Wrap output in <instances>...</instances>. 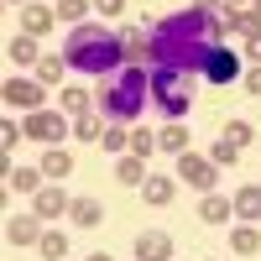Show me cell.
I'll return each mask as SVG.
<instances>
[{"label": "cell", "mask_w": 261, "mask_h": 261, "mask_svg": "<svg viewBox=\"0 0 261 261\" xmlns=\"http://www.w3.org/2000/svg\"><path fill=\"white\" fill-rule=\"evenodd\" d=\"M120 47H125V58L141 63V53H151V37H146L141 27H125V32H120Z\"/></svg>", "instance_id": "obj_22"}, {"label": "cell", "mask_w": 261, "mask_h": 261, "mask_svg": "<svg viewBox=\"0 0 261 261\" xmlns=\"http://www.w3.org/2000/svg\"><path fill=\"white\" fill-rule=\"evenodd\" d=\"M73 225H84V230H94L99 220H105V209H99V199H73Z\"/></svg>", "instance_id": "obj_19"}, {"label": "cell", "mask_w": 261, "mask_h": 261, "mask_svg": "<svg viewBox=\"0 0 261 261\" xmlns=\"http://www.w3.org/2000/svg\"><path fill=\"white\" fill-rule=\"evenodd\" d=\"M73 136H79V141H105V130H99L94 115H79V120H73Z\"/></svg>", "instance_id": "obj_26"}, {"label": "cell", "mask_w": 261, "mask_h": 261, "mask_svg": "<svg viewBox=\"0 0 261 261\" xmlns=\"http://www.w3.org/2000/svg\"><path fill=\"white\" fill-rule=\"evenodd\" d=\"M6 53H11V63H42V53H37V37H32V32L11 37V42H6Z\"/></svg>", "instance_id": "obj_17"}, {"label": "cell", "mask_w": 261, "mask_h": 261, "mask_svg": "<svg viewBox=\"0 0 261 261\" xmlns=\"http://www.w3.org/2000/svg\"><path fill=\"white\" fill-rule=\"evenodd\" d=\"M178 172H183V183L188 188H199V193H214V157H193V151H183L178 157Z\"/></svg>", "instance_id": "obj_7"}, {"label": "cell", "mask_w": 261, "mask_h": 261, "mask_svg": "<svg viewBox=\"0 0 261 261\" xmlns=\"http://www.w3.org/2000/svg\"><path fill=\"white\" fill-rule=\"evenodd\" d=\"M0 99L11 105V110H42V99H47V84L42 79H6V89H0Z\"/></svg>", "instance_id": "obj_5"}, {"label": "cell", "mask_w": 261, "mask_h": 261, "mask_svg": "<svg viewBox=\"0 0 261 261\" xmlns=\"http://www.w3.org/2000/svg\"><path fill=\"white\" fill-rule=\"evenodd\" d=\"M151 105H157L167 120H183L188 105H193V73H183V68H151Z\"/></svg>", "instance_id": "obj_4"}, {"label": "cell", "mask_w": 261, "mask_h": 261, "mask_svg": "<svg viewBox=\"0 0 261 261\" xmlns=\"http://www.w3.org/2000/svg\"><path fill=\"white\" fill-rule=\"evenodd\" d=\"M146 99H151V73H141V63H136V68H120V73L110 79V89L99 94V105H105V120H115V125L136 120Z\"/></svg>", "instance_id": "obj_3"}, {"label": "cell", "mask_w": 261, "mask_h": 261, "mask_svg": "<svg viewBox=\"0 0 261 261\" xmlns=\"http://www.w3.org/2000/svg\"><path fill=\"white\" fill-rule=\"evenodd\" d=\"M27 136H32V141L58 146L63 136H73V130H68V120H63V115H53V110H32V115H27Z\"/></svg>", "instance_id": "obj_6"}, {"label": "cell", "mask_w": 261, "mask_h": 261, "mask_svg": "<svg viewBox=\"0 0 261 261\" xmlns=\"http://www.w3.org/2000/svg\"><path fill=\"white\" fill-rule=\"evenodd\" d=\"M89 261H110V256H99V251H94V256H89Z\"/></svg>", "instance_id": "obj_38"}, {"label": "cell", "mask_w": 261, "mask_h": 261, "mask_svg": "<svg viewBox=\"0 0 261 261\" xmlns=\"http://www.w3.org/2000/svg\"><path fill=\"white\" fill-rule=\"evenodd\" d=\"M99 146H105V151H130V136H125V130H105Z\"/></svg>", "instance_id": "obj_33"}, {"label": "cell", "mask_w": 261, "mask_h": 261, "mask_svg": "<svg viewBox=\"0 0 261 261\" xmlns=\"http://www.w3.org/2000/svg\"><path fill=\"white\" fill-rule=\"evenodd\" d=\"M130 151H136V157H151V151H157V136H151V130H130Z\"/></svg>", "instance_id": "obj_30"}, {"label": "cell", "mask_w": 261, "mask_h": 261, "mask_svg": "<svg viewBox=\"0 0 261 261\" xmlns=\"http://www.w3.org/2000/svg\"><path fill=\"white\" fill-rule=\"evenodd\" d=\"M220 136H225L230 146H246V141L256 136V125H251V120H225V130H220Z\"/></svg>", "instance_id": "obj_24"}, {"label": "cell", "mask_w": 261, "mask_h": 261, "mask_svg": "<svg viewBox=\"0 0 261 261\" xmlns=\"http://www.w3.org/2000/svg\"><path fill=\"white\" fill-rule=\"evenodd\" d=\"M63 110L68 115H89V94L84 89H63Z\"/></svg>", "instance_id": "obj_27"}, {"label": "cell", "mask_w": 261, "mask_h": 261, "mask_svg": "<svg viewBox=\"0 0 261 261\" xmlns=\"http://www.w3.org/2000/svg\"><path fill=\"white\" fill-rule=\"evenodd\" d=\"M63 63H68L73 73H89V79H115L120 63H125V47H120V37H110L99 27V21H79V27L68 32Z\"/></svg>", "instance_id": "obj_2"}, {"label": "cell", "mask_w": 261, "mask_h": 261, "mask_svg": "<svg viewBox=\"0 0 261 261\" xmlns=\"http://www.w3.org/2000/svg\"><path fill=\"white\" fill-rule=\"evenodd\" d=\"M94 6H99V16H120V11H125V0H94Z\"/></svg>", "instance_id": "obj_34"}, {"label": "cell", "mask_w": 261, "mask_h": 261, "mask_svg": "<svg viewBox=\"0 0 261 261\" xmlns=\"http://www.w3.org/2000/svg\"><path fill=\"white\" fill-rule=\"evenodd\" d=\"M230 251H235V256H256V251H261V230H256V225H241V230L230 235Z\"/></svg>", "instance_id": "obj_20"}, {"label": "cell", "mask_w": 261, "mask_h": 261, "mask_svg": "<svg viewBox=\"0 0 261 261\" xmlns=\"http://www.w3.org/2000/svg\"><path fill=\"white\" fill-rule=\"evenodd\" d=\"M230 6H251V0H230Z\"/></svg>", "instance_id": "obj_39"}, {"label": "cell", "mask_w": 261, "mask_h": 261, "mask_svg": "<svg viewBox=\"0 0 261 261\" xmlns=\"http://www.w3.org/2000/svg\"><path fill=\"white\" fill-rule=\"evenodd\" d=\"M209 157H214V167H235V157H241V146H230V141L220 136V141H214V151H209Z\"/></svg>", "instance_id": "obj_28"}, {"label": "cell", "mask_w": 261, "mask_h": 261, "mask_svg": "<svg viewBox=\"0 0 261 261\" xmlns=\"http://www.w3.org/2000/svg\"><path fill=\"white\" fill-rule=\"evenodd\" d=\"M11 6H27V0H11Z\"/></svg>", "instance_id": "obj_40"}, {"label": "cell", "mask_w": 261, "mask_h": 261, "mask_svg": "<svg viewBox=\"0 0 261 261\" xmlns=\"http://www.w3.org/2000/svg\"><path fill=\"white\" fill-rule=\"evenodd\" d=\"M63 68H68L63 58H42V63H37V79H42V84H58V79H63Z\"/></svg>", "instance_id": "obj_29"}, {"label": "cell", "mask_w": 261, "mask_h": 261, "mask_svg": "<svg viewBox=\"0 0 261 261\" xmlns=\"http://www.w3.org/2000/svg\"><path fill=\"white\" fill-rule=\"evenodd\" d=\"M115 178H120L125 188H141V183L151 178V172H146V157H136V151H125V157L115 162Z\"/></svg>", "instance_id": "obj_12"}, {"label": "cell", "mask_w": 261, "mask_h": 261, "mask_svg": "<svg viewBox=\"0 0 261 261\" xmlns=\"http://www.w3.org/2000/svg\"><path fill=\"white\" fill-rule=\"evenodd\" d=\"M141 193H146V204H172V193H178V188H172V178H162V172H157V178H146L141 183Z\"/></svg>", "instance_id": "obj_18"}, {"label": "cell", "mask_w": 261, "mask_h": 261, "mask_svg": "<svg viewBox=\"0 0 261 261\" xmlns=\"http://www.w3.org/2000/svg\"><path fill=\"white\" fill-rule=\"evenodd\" d=\"M42 172H47L53 183H63V178H68V172H73V157H68V151H63V146H47V157H42Z\"/></svg>", "instance_id": "obj_16"}, {"label": "cell", "mask_w": 261, "mask_h": 261, "mask_svg": "<svg viewBox=\"0 0 261 261\" xmlns=\"http://www.w3.org/2000/svg\"><path fill=\"white\" fill-rule=\"evenodd\" d=\"M136 261H172V235H162V230L136 235Z\"/></svg>", "instance_id": "obj_10"}, {"label": "cell", "mask_w": 261, "mask_h": 261, "mask_svg": "<svg viewBox=\"0 0 261 261\" xmlns=\"http://www.w3.org/2000/svg\"><path fill=\"white\" fill-rule=\"evenodd\" d=\"M157 146H162V151H172V157H183V151H188V130H183V125L157 130Z\"/></svg>", "instance_id": "obj_23"}, {"label": "cell", "mask_w": 261, "mask_h": 261, "mask_svg": "<svg viewBox=\"0 0 261 261\" xmlns=\"http://www.w3.org/2000/svg\"><path fill=\"white\" fill-rule=\"evenodd\" d=\"M246 47H251V58H256V63H261V32H256V37H251V42H246Z\"/></svg>", "instance_id": "obj_36"}, {"label": "cell", "mask_w": 261, "mask_h": 261, "mask_svg": "<svg viewBox=\"0 0 261 261\" xmlns=\"http://www.w3.org/2000/svg\"><path fill=\"white\" fill-rule=\"evenodd\" d=\"M204 79L209 84H235V79H241V58H235L230 47H214L209 63H204Z\"/></svg>", "instance_id": "obj_8"}, {"label": "cell", "mask_w": 261, "mask_h": 261, "mask_svg": "<svg viewBox=\"0 0 261 261\" xmlns=\"http://www.w3.org/2000/svg\"><path fill=\"white\" fill-rule=\"evenodd\" d=\"M32 209L42 214V220H58V214H68V209H73V199L53 183V188H37V204H32Z\"/></svg>", "instance_id": "obj_11"}, {"label": "cell", "mask_w": 261, "mask_h": 261, "mask_svg": "<svg viewBox=\"0 0 261 261\" xmlns=\"http://www.w3.org/2000/svg\"><path fill=\"white\" fill-rule=\"evenodd\" d=\"M235 214V199H220V193H204V204H199V220L204 225H225Z\"/></svg>", "instance_id": "obj_13"}, {"label": "cell", "mask_w": 261, "mask_h": 261, "mask_svg": "<svg viewBox=\"0 0 261 261\" xmlns=\"http://www.w3.org/2000/svg\"><path fill=\"white\" fill-rule=\"evenodd\" d=\"M225 42V27H220V16L214 11H199V6H188V11H172L157 21V32H151V68H183V73H204V63L209 53Z\"/></svg>", "instance_id": "obj_1"}, {"label": "cell", "mask_w": 261, "mask_h": 261, "mask_svg": "<svg viewBox=\"0 0 261 261\" xmlns=\"http://www.w3.org/2000/svg\"><path fill=\"white\" fill-rule=\"evenodd\" d=\"M89 6H94V0H58V16H63V21H79Z\"/></svg>", "instance_id": "obj_31"}, {"label": "cell", "mask_w": 261, "mask_h": 261, "mask_svg": "<svg viewBox=\"0 0 261 261\" xmlns=\"http://www.w3.org/2000/svg\"><path fill=\"white\" fill-rule=\"evenodd\" d=\"M16 136H27V125H16V120H6V125H0V146H6V157L16 151Z\"/></svg>", "instance_id": "obj_32"}, {"label": "cell", "mask_w": 261, "mask_h": 261, "mask_svg": "<svg viewBox=\"0 0 261 261\" xmlns=\"http://www.w3.org/2000/svg\"><path fill=\"white\" fill-rule=\"evenodd\" d=\"M235 214L251 225V220H261V183H246L241 193H235Z\"/></svg>", "instance_id": "obj_15"}, {"label": "cell", "mask_w": 261, "mask_h": 261, "mask_svg": "<svg viewBox=\"0 0 261 261\" xmlns=\"http://www.w3.org/2000/svg\"><path fill=\"white\" fill-rule=\"evenodd\" d=\"M53 27H58V11H47V6H27V16H21V32H32V37L53 32Z\"/></svg>", "instance_id": "obj_14"}, {"label": "cell", "mask_w": 261, "mask_h": 261, "mask_svg": "<svg viewBox=\"0 0 261 261\" xmlns=\"http://www.w3.org/2000/svg\"><path fill=\"white\" fill-rule=\"evenodd\" d=\"M193 6H199V11H209V6H220V0H193Z\"/></svg>", "instance_id": "obj_37"}, {"label": "cell", "mask_w": 261, "mask_h": 261, "mask_svg": "<svg viewBox=\"0 0 261 261\" xmlns=\"http://www.w3.org/2000/svg\"><path fill=\"white\" fill-rule=\"evenodd\" d=\"M246 89H251V94H261V68H251V73H246Z\"/></svg>", "instance_id": "obj_35"}, {"label": "cell", "mask_w": 261, "mask_h": 261, "mask_svg": "<svg viewBox=\"0 0 261 261\" xmlns=\"http://www.w3.org/2000/svg\"><path fill=\"white\" fill-rule=\"evenodd\" d=\"M37 172H42V167H37ZM37 172H27V167H6V188L32 193V188H37Z\"/></svg>", "instance_id": "obj_25"}, {"label": "cell", "mask_w": 261, "mask_h": 261, "mask_svg": "<svg viewBox=\"0 0 261 261\" xmlns=\"http://www.w3.org/2000/svg\"><path fill=\"white\" fill-rule=\"evenodd\" d=\"M37 251L47 256V261H63V256H68V235H63V230H42V241H37Z\"/></svg>", "instance_id": "obj_21"}, {"label": "cell", "mask_w": 261, "mask_h": 261, "mask_svg": "<svg viewBox=\"0 0 261 261\" xmlns=\"http://www.w3.org/2000/svg\"><path fill=\"white\" fill-rule=\"evenodd\" d=\"M6 241L11 246H37L42 241V214H11L6 220Z\"/></svg>", "instance_id": "obj_9"}]
</instances>
